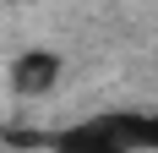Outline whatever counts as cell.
Wrapping results in <instances>:
<instances>
[{
	"label": "cell",
	"instance_id": "1",
	"mask_svg": "<svg viewBox=\"0 0 158 153\" xmlns=\"http://www.w3.org/2000/svg\"><path fill=\"white\" fill-rule=\"evenodd\" d=\"M55 76H60V60L49 55V49H27V55H16L11 60V88L16 93H49L55 88Z\"/></svg>",
	"mask_w": 158,
	"mask_h": 153
},
{
	"label": "cell",
	"instance_id": "2",
	"mask_svg": "<svg viewBox=\"0 0 158 153\" xmlns=\"http://www.w3.org/2000/svg\"><path fill=\"white\" fill-rule=\"evenodd\" d=\"M109 131H114L120 148H158V115L126 109V115H109Z\"/></svg>",
	"mask_w": 158,
	"mask_h": 153
},
{
	"label": "cell",
	"instance_id": "3",
	"mask_svg": "<svg viewBox=\"0 0 158 153\" xmlns=\"http://www.w3.org/2000/svg\"><path fill=\"white\" fill-rule=\"evenodd\" d=\"M60 148H98V153H114L120 142H114V131H109V120H93V126H77V131H60Z\"/></svg>",
	"mask_w": 158,
	"mask_h": 153
}]
</instances>
